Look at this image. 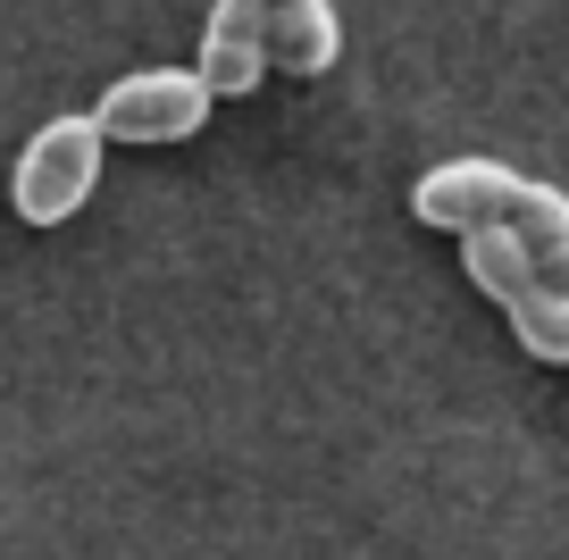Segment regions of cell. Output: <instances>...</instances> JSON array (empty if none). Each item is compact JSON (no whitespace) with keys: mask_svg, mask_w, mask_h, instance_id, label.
<instances>
[{"mask_svg":"<svg viewBox=\"0 0 569 560\" xmlns=\"http://www.w3.org/2000/svg\"><path fill=\"white\" fill-rule=\"evenodd\" d=\"M201 76H210L218 101H251L268 76V0H218L210 26H201Z\"/></svg>","mask_w":569,"mask_h":560,"instance_id":"cell-5","label":"cell"},{"mask_svg":"<svg viewBox=\"0 0 569 560\" xmlns=\"http://www.w3.org/2000/svg\"><path fill=\"white\" fill-rule=\"evenodd\" d=\"M210 109H218V92L201 68H134L92 101V118H101L109 142L151 151V142H193L210 126Z\"/></svg>","mask_w":569,"mask_h":560,"instance_id":"cell-3","label":"cell"},{"mask_svg":"<svg viewBox=\"0 0 569 560\" xmlns=\"http://www.w3.org/2000/svg\"><path fill=\"white\" fill-rule=\"evenodd\" d=\"M101 118H51L34 142L18 151V168H9V210L26 218V227H68L76 210L92 201V184H101Z\"/></svg>","mask_w":569,"mask_h":560,"instance_id":"cell-2","label":"cell"},{"mask_svg":"<svg viewBox=\"0 0 569 560\" xmlns=\"http://www.w3.org/2000/svg\"><path fill=\"white\" fill-rule=\"evenodd\" d=\"M343 59L336 0H268V68L284 76H327Z\"/></svg>","mask_w":569,"mask_h":560,"instance_id":"cell-6","label":"cell"},{"mask_svg":"<svg viewBox=\"0 0 569 560\" xmlns=\"http://www.w3.org/2000/svg\"><path fill=\"white\" fill-rule=\"evenodd\" d=\"M502 234H519V251L536 260V277H545L552 293L569 301V201L552 193V184H536V176H519V193H511V218H502Z\"/></svg>","mask_w":569,"mask_h":560,"instance_id":"cell-7","label":"cell"},{"mask_svg":"<svg viewBox=\"0 0 569 560\" xmlns=\"http://www.w3.org/2000/svg\"><path fill=\"white\" fill-rule=\"evenodd\" d=\"M461 268H469V284H478V293L511 318L519 351H536V360H552V368L569 360V301L536 277V260L519 251V234L469 227V234H461Z\"/></svg>","mask_w":569,"mask_h":560,"instance_id":"cell-1","label":"cell"},{"mask_svg":"<svg viewBox=\"0 0 569 560\" xmlns=\"http://www.w3.org/2000/svg\"><path fill=\"white\" fill-rule=\"evenodd\" d=\"M511 193H519V168H502V159H445L410 184V210L436 234H469V227H502Z\"/></svg>","mask_w":569,"mask_h":560,"instance_id":"cell-4","label":"cell"}]
</instances>
